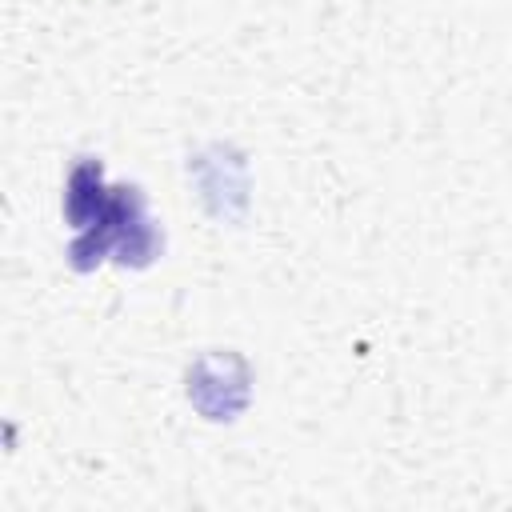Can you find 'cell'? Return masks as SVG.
<instances>
[{
    "label": "cell",
    "mask_w": 512,
    "mask_h": 512,
    "mask_svg": "<svg viewBox=\"0 0 512 512\" xmlns=\"http://www.w3.org/2000/svg\"><path fill=\"white\" fill-rule=\"evenodd\" d=\"M160 252H164V232L148 216L144 192L136 184H112L108 212L92 228L76 232V240L68 244V264L76 272H92L112 256L124 268H148Z\"/></svg>",
    "instance_id": "6da1fadb"
},
{
    "label": "cell",
    "mask_w": 512,
    "mask_h": 512,
    "mask_svg": "<svg viewBox=\"0 0 512 512\" xmlns=\"http://www.w3.org/2000/svg\"><path fill=\"white\" fill-rule=\"evenodd\" d=\"M184 392L188 404L212 420V424H228L236 420L248 400H252V368L240 352L224 348V352H204L192 360L188 376H184Z\"/></svg>",
    "instance_id": "7a4b0ae2"
},
{
    "label": "cell",
    "mask_w": 512,
    "mask_h": 512,
    "mask_svg": "<svg viewBox=\"0 0 512 512\" xmlns=\"http://www.w3.org/2000/svg\"><path fill=\"white\" fill-rule=\"evenodd\" d=\"M108 200H112V188L104 184L100 160L96 156H80L68 168V180H64V220L76 232H84L108 212Z\"/></svg>",
    "instance_id": "3957f363"
}]
</instances>
